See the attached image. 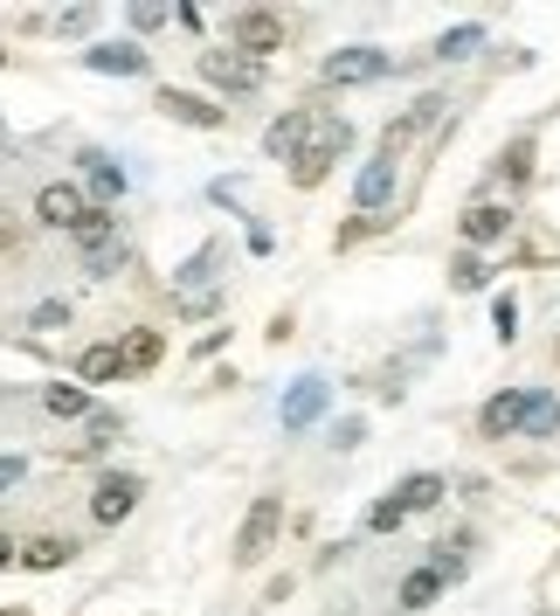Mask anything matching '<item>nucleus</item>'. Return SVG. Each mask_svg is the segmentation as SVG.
Returning <instances> with one entry per match:
<instances>
[{
  "label": "nucleus",
  "instance_id": "a211bd4d",
  "mask_svg": "<svg viewBox=\"0 0 560 616\" xmlns=\"http://www.w3.org/2000/svg\"><path fill=\"white\" fill-rule=\"evenodd\" d=\"M560 429V402L547 388H526V408H519V437H553Z\"/></svg>",
  "mask_w": 560,
  "mask_h": 616
},
{
  "label": "nucleus",
  "instance_id": "f704fd0d",
  "mask_svg": "<svg viewBox=\"0 0 560 616\" xmlns=\"http://www.w3.org/2000/svg\"><path fill=\"white\" fill-rule=\"evenodd\" d=\"M160 22H166V8H132V28H139V35H145V28H160Z\"/></svg>",
  "mask_w": 560,
  "mask_h": 616
},
{
  "label": "nucleus",
  "instance_id": "cd10ccee",
  "mask_svg": "<svg viewBox=\"0 0 560 616\" xmlns=\"http://www.w3.org/2000/svg\"><path fill=\"white\" fill-rule=\"evenodd\" d=\"M402 519H408V513H402V499H395V492H387V499H381V506H373V513H367V533H395V527H402Z\"/></svg>",
  "mask_w": 560,
  "mask_h": 616
},
{
  "label": "nucleus",
  "instance_id": "0eeeda50",
  "mask_svg": "<svg viewBox=\"0 0 560 616\" xmlns=\"http://www.w3.org/2000/svg\"><path fill=\"white\" fill-rule=\"evenodd\" d=\"M132 506H139V478H132V472L98 478V492H90V519H98V527H118V519H132Z\"/></svg>",
  "mask_w": 560,
  "mask_h": 616
},
{
  "label": "nucleus",
  "instance_id": "20e7f679",
  "mask_svg": "<svg viewBox=\"0 0 560 616\" xmlns=\"http://www.w3.org/2000/svg\"><path fill=\"white\" fill-rule=\"evenodd\" d=\"M84 188L77 180H42V188H35V222H42V229H77L84 222Z\"/></svg>",
  "mask_w": 560,
  "mask_h": 616
},
{
  "label": "nucleus",
  "instance_id": "9d476101",
  "mask_svg": "<svg viewBox=\"0 0 560 616\" xmlns=\"http://www.w3.org/2000/svg\"><path fill=\"white\" fill-rule=\"evenodd\" d=\"M326 402H332V388H326V375H305V381H291V395H284V429H311L326 416Z\"/></svg>",
  "mask_w": 560,
  "mask_h": 616
},
{
  "label": "nucleus",
  "instance_id": "ddd939ff",
  "mask_svg": "<svg viewBox=\"0 0 560 616\" xmlns=\"http://www.w3.org/2000/svg\"><path fill=\"white\" fill-rule=\"evenodd\" d=\"M311 125H319V111H284V118L264 133V153L270 160H297V146L311 139Z\"/></svg>",
  "mask_w": 560,
  "mask_h": 616
},
{
  "label": "nucleus",
  "instance_id": "bb28decb",
  "mask_svg": "<svg viewBox=\"0 0 560 616\" xmlns=\"http://www.w3.org/2000/svg\"><path fill=\"white\" fill-rule=\"evenodd\" d=\"M498 174H506L512 188H526V180H533V146H526V139H519V146H506V160H498Z\"/></svg>",
  "mask_w": 560,
  "mask_h": 616
},
{
  "label": "nucleus",
  "instance_id": "6ab92c4d",
  "mask_svg": "<svg viewBox=\"0 0 560 616\" xmlns=\"http://www.w3.org/2000/svg\"><path fill=\"white\" fill-rule=\"evenodd\" d=\"M443 492H450V485H443L436 472H416V478H402V485H395L402 513H429V506H443Z\"/></svg>",
  "mask_w": 560,
  "mask_h": 616
},
{
  "label": "nucleus",
  "instance_id": "412c9836",
  "mask_svg": "<svg viewBox=\"0 0 560 616\" xmlns=\"http://www.w3.org/2000/svg\"><path fill=\"white\" fill-rule=\"evenodd\" d=\"M443 589H450V575H443V568H416V575H402V609H429Z\"/></svg>",
  "mask_w": 560,
  "mask_h": 616
},
{
  "label": "nucleus",
  "instance_id": "72a5a7b5",
  "mask_svg": "<svg viewBox=\"0 0 560 616\" xmlns=\"http://www.w3.org/2000/svg\"><path fill=\"white\" fill-rule=\"evenodd\" d=\"M90 22H98L90 8H69V14H63V28H69V35H90Z\"/></svg>",
  "mask_w": 560,
  "mask_h": 616
},
{
  "label": "nucleus",
  "instance_id": "2f4dec72",
  "mask_svg": "<svg viewBox=\"0 0 560 616\" xmlns=\"http://www.w3.org/2000/svg\"><path fill=\"white\" fill-rule=\"evenodd\" d=\"M367 437V423L360 416H346V423H332V451H353V443Z\"/></svg>",
  "mask_w": 560,
  "mask_h": 616
},
{
  "label": "nucleus",
  "instance_id": "5701e85b",
  "mask_svg": "<svg viewBox=\"0 0 560 616\" xmlns=\"http://www.w3.org/2000/svg\"><path fill=\"white\" fill-rule=\"evenodd\" d=\"M118 353H125V375H145V367H160V332H125Z\"/></svg>",
  "mask_w": 560,
  "mask_h": 616
},
{
  "label": "nucleus",
  "instance_id": "dca6fc26",
  "mask_svg": "<svg viewBox=\"0 0 560 616\" xmlns=\"http://www.w3.org/2000/svg\"><path fill=\"white\" fill-rule=\"evenodd\" d=\"M519 408H526V388H498V395L484 402L478 429H484V437H512V429H519Z\"/></svg>",
  "mask_w": 560,
  "mask_h": 616
},
{
  "label": "nucleus",
  "instance_id": "393cba45",
  "mask_svg": "<svg viewBox=\"0 0 560 616\" xmlns=\"http://www.w3.org/2000/svg\"><path fill=\"white\" fill-rule=\"evenodd\" d=\"M69 554H77L69 540H28V548H22V562H28L35 575H55V568L69 562Z\"/></svg>",
  "mask_w": 560,
  "mask_h": 616
},
{
  "label": "nucleus",
  "instance_id": "39448f33",
  "mask_svg": "<svg viewBox=\"0 0 560 616\" xmlns=\"http://www.w3.org/2000/svg\"><path fill=\"white\" fill-rule=\"evenodd\" d=\"M395 174H402V160L373 153V160L360 166V180H353V215H381L387 201H395Z\"/></svg>",
  "mask_w": 560,
  "mask_h": 616
},
{
  "label": "nucleus",
  "instance_id": "a878e982",
  "mask_svg": "<svg viewBox=\"0 0 560 616\" xmlns=\"http://www.w3.org/2000/svg\"><path fill=\"white\" fill-rule=\"evenodd\" d=\"M69 319H77V312H69V305H63V298H42V305H35V312H28V332H63Z\"/></svg>",
  "mask_w": 560,
  "mask_h": 616
},
{
  "label": "nucleus",
  "instance_id": "c85d7f7f",
  "mask_svg": "<svg viewBox=\"0 0 560 616\" xmlns=\"http://www.w3.org/2000/svg\"><path fill=\"white\" fill-rule=\"evenodd\" d=\"M450 285H457V291H478V285H484V264H478L471 250H463L457 264H450Z\"/></svg>",
  "mask_w": 560,
  "mask_h": 616
},
{
  "label": "nucleus",
  "instance_id": "7c9ffc66",
  "mask_svg": "<svg viewBox=\"0 0 560 616\" xmlns=\"http://www.w3.org/2000/svg\"><path fill=\"white\" fill-rule=\"evenodd\" d=\"M215 305H221V291H187V298H180L187 319H215Z\"/></svg>",
  "mask_w": 560,
  "mask_h": 616
},
{
  "label": "nucleus",
  "instance_id": "e433bc0d",
  "mask_svg": "<svg viewBox=\"0 0 560 616\" xmlns=\"http://www.w3.org/2000/svg\"><path fill=\"white\" fill-rule=\"evenodd\" d=\"M0 146H8V125H0Z\"/></svg>",
  "mask_w": 560,
  "mask_h": 616
},
{
  "label": "nucleus",
  "instance_id": "4468645a",
  "mask_svg": "<svg viewBox=\"0 0 560 616\" xmlns=\"http://www.w3.org/2000/svg\"><path fill=\"white\" fill-rule=\"evenodd\" d=\"M42 408H49V416H63V423H84V416H98V395H90L84 381H49L42 388Z\"/></svg>",
  "mask_w": 560,
  "mask_h": 616
},
{
  "label": "nucleus",
  "instance_id": "4c0bfd02",
  "mask_svg": "<svg viewBox=\"0 0 560 616\" xmlns=\"http://www.w3.org/2000/svg\"><path fill=\"white\" fill-rule=\"evenodd\" d=\"M0 63H8V49H0Z\"/></svg>",
  "mask_w": 560,
  "mask_h": 616
},
{
  "label": "nucleus",
  "instance_id": "1a4fd4ad",
  "mask_svg": "<svg viewBox=\"0 0 560 616\" xmlns=\"http://www.w3.org/2000/svg\"><path fill=\"white\" fill-rule=\"evenodd\" d=\"M236 49L250 55V63H256V55H270V49H284V22H277L270 8H242L236 14Z\"/></svg>",
  "mask_w": 560,
  "mask_h": 616
},
{
  "label": "nucleus",
  "instance_id": "423d86ee",
  "mask_svg": "<svg viewBox=\"0 0 560 616\" xmlns=\"http://www.w3.org/2000/svg\"><path fill=\"white\" fill-rule=\"evenodd\" d=\"M153 104L166 111V118H180V125H194V133H215L229 111H221L215 98H194V90H180V84H160L153 90Z\"/></svg>",
  "mask_w": 560,
  "mask_h": 616
},
{
  "label": "nucleus",
  "instance_id": "f3484780",
  "mask_svg": "<svg viewBox=\"0 0 560 616\" xmlns=\"http://www.w3.org/2000/svg\"><path fill=\"white\" fill-rule=\"evenodd\" d=\"M77 166H84V180H90V188H98L104 201H118V194H125V166L111 160V153H98V146H84V153H77Z\"/></svg>",
  "mask_w": 560,
  "mask_h": 616
},
{
  "label": "nucleus",
  "instance_id": "c9c22d12",
  "mask_svg": "<svg viewBox=\"0 0 560 616\" xmlns=\"http://www.w3.org/2000/svg\"><path fill=\"white\" fill-rule=\"evenodd\" d=\"M22 562V548H14V533H0V568H14Z\"/></svg>",
  "mask_w": 560,
  "mask_h": 616
},
{
  "label": "nucleus",
  "instance_id": "4be33fe9",
  "mask_svg": "<svg viewBox=\"0 0 560 616\" xmlns=\"http://www.w3.org/2000/svg\"><path fill=\"white\" fill-rule=\"evenodd\" d=\"M478 49H484V28L463 22V28H450V35H436V49H429V55H436V63H463V55H478Z\"/></svg>",
  "mask_w": 560,
  "mask_h": 616
},
{
  "label": "nucleus",
  "instance_id": "f8f14e48",
  "mask_svg": "<svg viewBox=\"0 0 560 616\" xmlns=\"http://www.w3.org/2000/svg\"><path fill=\"white\" fill-rule=\"evenodd\" d=\"M201 77H208V84H221V90H236V98H242V90H256V84H264V63H236V55L208 49V55H201Z\"/></svg>",
  "mask_w": 560,
  "mask_h": 616
},
{
  "label": "nucleus",
  "instance_id": "9b49d317",
  "mask_svg": "<svg viewBox=\"0 0 560 616\" xmlns=\"http://www.w3.org/2000/svg\"><path fill=\"white\" fill-rule=\"evenodd\" d=\"M84 70H98V77H145L153 70V55H145L139 42H98L84 55Z\"/></svg>",
  "mask_w": 560,
  "mask_h": 616
},
{
  "label": "nucleus",
  "instance_id": "c756f323",
  "mask_svg": "<svg viewBox=\"0 0 560 616\" xmlns=\"http://www.w3.org/2000/svg\"><path fill=\"white\" fill-rule=\"evenodd\" d=\"M492 326H498V340H519V298H498V305H492Z\"/></svg>",
  "mask_w": 560,
  "mask_h": 616
},
{
  "label": "nucleus",
  "instance_id": "7ed1b4c3",
  "mask_svg": "<svg viewBox=\"0 0 560 616\" xmlns=\"http://www.w3.org/2000/svg\"><path fill=\"white\" fill-rule=\"evenodd\" d=\"M387 70H395V55H381V49H340V55H326L319 84H326V90H346V84H381Z\"/></svg>",
  "mask_w": 560,
  "mask_h": 616
},
{
  "label": "nucleus",
  "instance_id": "6e6552de",
  "mask_svg": "<svg viewBox=\"0 0 560 616\" xmlns=\"http://www.w3.org/2000/svg\"><path fill=\"white\" fill-rule=\"evenodd\" d=\"M457 229H463V242H471V250H492V242L512 236V209H506V201H471Z\"/></svg>",
  "mask_w": 560,
  "mask_h": 616
},
{
  "label": "nucleus",
  "instance_id": "2eb2a0df",
  "mask_svg": "<svg viewBox=\"0 0 560 616\" xmlns=\"http://www.w3.org/2000/svg\"><path fill=\"white\" fill-rule=\"evenodd\" d=\"M118 375H125V353L111 347V340H98V347L77 353V381L84 388H104V381H118Z\"/></svg>",
  "mask_w": 560,
  "mask_h": 616
},
{
  "label": "nucleus",
  "instance_id": "f257e3e1",
  "mask_svg": "<svg viewBox=\"0 0 560 616\" xmlns=\"http://www.w3.org/2000/svg\"><path fill=\"white\" fill-rule=\"evenodd\" d=\"M346 146H353V125L346 118H319V125H311V139L297 146V160H291V180H297V188H319Z\"/></svg>",
  "mask_w": 560,
  "mask_h": 616
},
{
  "label": "nucleus",
  "instance_id": "f03ea898",
  "mask_svg": "<svg viewBox=\"0 0 560 616\" xmlns=\"http://www.w3.org/2000/svg\"><path fill=\"white\" fill-rule=\"evenodd\" d=\"M277 527H284V499H277V492H264V499L250 506V519H242V533H236V562H242V568H250V562H264V554H270V540H277Z\"/></svg>",
  "mask_w": 560,
  "mask_h": 616
},
{
  "label": "nucleus",
  "instance_id": "473e14b6",
  "mask_svg": "<svg viewBox=\"0 0 560 616\" xmlns=\"http://www.w3.org/2000/svg\"><path fill=\"white\" fill-rule=\"evenodd\" d=\"M22 478H28V457H0V492H14Z\"/></svg>",
  "mask_w": 560,
  "mask_h": 616
},
{
  "label": "nucleus",
  "instance_id": "aec40b11",
  "mask_svg": "<svg viewBox=\"0 0 560 616\" xmlns=\"http://www.w3.org/2000/svg\"><path fill=\"white\" fill-rule=\"evenodd\" d=\"M77 256H84V271H90V277H118V271H132V242H125V236L98 242V250H77Z\"/></svg>",
  "mask_w": 560,
  "mask_h": 616
},
{
  "label": "nucleus",
  "instance_id": "b1692460",
  "mask_svg": "<svg viewBox=\"0 0 560 616\" xmlns=\"http://www.w3.org/2000/svg\"><path fill=\"white\" fill-rule=\"evenodd\" d=\"M69 236H77V250H98V242L118 236V215H111V209H84V222Z\"/></svg>",
  "mask_w": 560,
  "mask_h": 616
}]
</instances>
